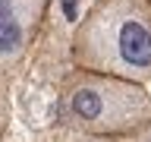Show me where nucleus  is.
<instances>
[{
    "label": "nucleus",
    "mask_w": 151,
    "mask_h": 142,
    "mask_svg": "<svg viewBox=\"0 0 151 142\" xmlns=\"http://www.w3.org/2000/svg\"><path fill=\"white\" fill-rule=\"evenodd\" d=\"M9 123V98H6V76H3V66H0V139L6 133Z\"/></svg>",
    "instance_id": "nucleus-4"
},
{
    "label": "nucleus",
    "mask_w": 151,
    "mask_h": 142,
    "mask_svg": "<svg viewBox=\"0 0 151 142\" xmlns=\"http://www.w3.org/2000/svg\"><path fill=\"white\" fill-rule=\"evenodd\" d=\"M73 63L132 82L151 79V0H98L73 35Z\"/></svg>",
    "instance_id": "nucleus-1"
},
{
    "label": "nucleus",
    "mask_w": 151,
    "mask_h": 142,
    "mask_svg": "<svg viewBox=\"0 0 151 142\" xmlns=\"http://www.w3.org/2000/svg\"><path fill=\"white\" fill-rule=\"evenodd\" d=\"M54 0H0V66H13L25 57L44 25Z\"/></svg>",
    "instance_id": "nucleus-3"
},
{
    "label": "nucleus",
    "mask_w": 151,
    "mask_h": 142,
    "mask_svg": "<svg viewBox=\"0 0 151 142\" xmlns=\"http://www.w3.org/2000/svg\"><path fill=\"white\" fill-rule=\"evenodd\" d=\"M123 142H151V123H148V126H142L139 133H129V136H123Z\"/></svg>",
    "instance_id": "nucleus-5"
},
{
    "label": "nucleus",
    "mask_w": 151,
    "mask_h": 142,
    "mask_svg": "<svg viewBox=\"0 0 151 142\" xmlns=\"http://www.w3.org/2000/svg\"><path fill=\"white\" fill-rule=\"evenodd\" d=\"M0 142H3V139H0Z\"/></svg>",
    "instance_id": "nucleus-6"
},
{
    "label": "nucleus",
    "mask_w": 151,
    "mask_h": 142,
    "mask_svg": "<svg viewBox=\"0 0 151 142\" xmlns=\"http://www.w3.org/2000/svg\"><path fill=\"white\" fill-rule=\"evenodd\" d=\"M60 120L88 136L123 139L151 123V95L145 82L76 66L60 85Z\"/></svg>",
    "instance_id": "nucleus-2"
}]
</instances>
